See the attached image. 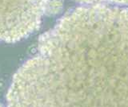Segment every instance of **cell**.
<instances>
[{
	"label": "cell",
	"instance_id": "obj_1",
	"mask_svg": "<svg viewBox=\"0 0 128 107\" xmlns=\"http://www.w3.org/2000/svg\"><path fill=\"white\" fill-rule=\"evenodd\" d=\"M8 107H128V8L70 10L20 67Z\"/></svg>",
	"mask_w": 128,
	"mask_h": 107
},
{
	"label": "cell",
	"instance_id": "obj_2",
	"mask_svg": "<svg viewBox=\"0 0 128 107\" xmlns=\"http://www.w3.org/2000/svg\"><path fill=\"white\" fill-rule=\"evenodd\" d=\"M45 0H0V42L14 43L37 30Z\"/></svg>",
	"mask_w": 128,
	"mask_h": 107
},
{
	"label": "cell",
	"instance_id": "obj_3",
	"mask_svg": "<svg viewBox=\"0 0 128 107\" xmlns=\"http://www.w3.org/2000/svg\"><path fill=\"white\" fill-rule=\"evenodd\" d=\"M64 0H45V14L55 15L62 12Z\"/></svg>",
	"mask_w": 128,
	"mask_h": 107
},
{
	"label": "cell",
	"instance_id": "obj_4",
	"mask_svg": "<svg viewBox=\"0 0 128 107\" xmlns=\"http://www.w3.org/2000/svg\"><path fill=\"white\" fill-rule=\"evenodd\" d=\"M74 1L86 5L107 4V3L117 5H128V0H74Z\"/></svg>",
	"mask_w": 128,
	"mask_h": 107
},
{
	"label": "cell",
	"instance_id": "obj_5",
	"mask_svg": "<svg viewBox=\"0 0 128 107\" xmlns=\"http://www.w3.org/2000/svg\"><path fill=\"white\" fill-rule=\"evenodd\" d=\"M0 107H3V106H2V105L1 104H0Z\"/></svg>",
	"mask_w": 128,
	"mask_h": 107
}]
</instances>
